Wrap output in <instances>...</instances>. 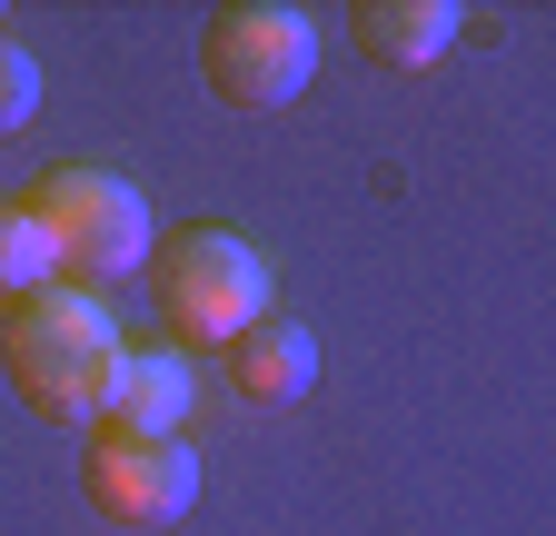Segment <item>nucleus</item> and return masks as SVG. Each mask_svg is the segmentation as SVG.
Wrapping results in <instances>:
<instances>
[{
    "mask_svg": "<svg viewBox=\"0 0 556 536\" xmlns=\"http://www.w3.org/2000/svg\"><path fill=\"white\" fill-rule=\"evenodd\" d=\"M119 348H129V339L110 328L100 289L50 279V289H30V298L0 308V358H11V387L30 397L50 427H100L110 378H119Z\"/></svg>",
    "mask_w": 556,
    "mask_h": 536,
    "instance_id": "f257e3e1",
    "label": "nucleus"
},
{
    "mask_svg": "<svg viewBox=\"0 0 556 536\" xmlns=\"http://www.w3.org/2000/svg\"><path fill=\"white\" fill-rule=\"evenodd\" d=\"M150 289L169 318V348H229L268 318V258L239 229L199 219V229H169L150 248Z\"/></svg>",
    "mask_w": 556,
    "mask_h": 536,
    "instance_id": "f03ea898",
    "label": "nucleus"
},
{
    "mask_svg": "<svg viewBox=\"0 0 556 536\" xmlns=\"http://www.w3.org/2000/svg\"><path fill=\"white\" fill-rule=\"evenodd\" d=\"M21 199H30V219L50 229V258H60L70 289H90V279H139V268H150V248H160L150 199H139L119 169L60 159V169H40Z\"/></svg>",
    "mask_w": 556,
    "mask_h": 536,
    "instance_id": "7ed1b4c3",
    "label": "nucleus"
},
{
    "mask_svg": "<svg viewBox=\"0 0 556 536\" xmlns=\"http://www.w3.org/2000/svg\"><path fill=\"white\" fill-rule=\"evenodd\" d=\"M318 71V30L289 11V0H229L199 30V80L229 110H289Z\"/></svg>",
    "mask_w": 556,
    "mask_h": 536,
    "instance_id": "20e7f679",
    "label": "nucleus"
},
{
    "mask_svg": "<svg viewBox=\"0 0 556 536\" xmlns=\"http://www.w3.org/2000/svg\"><path fill=\"white\" fill-rule=\"evenodd\" d=\"M80 487L110 526H179L199 507V457L189 437H119V427H90L80 447Z\"/></svg>",
    "mask_w": 556,
    "mask_h": 536,
    "instance_id": "39448f33",
    "label": "nucleus"
},
{
    "mask_svg": "<svg viewBox=\"0 0 556 536\" xmlns=\"http://www.w3.org/2000/svg\"><path fill=\"white\" fill-rule=\"evenodd\" d=\"M189 408H199L189 348H160V339H150V348H119V378H110L100 427H119V437H179Z\"/></svg>",
    "mask_w": 556,
    "mask_h": 536,
    "instance_id": "423d86ee",
    "label": "nucleus"
},
{
    "mask_svg": "<svg viewBox=\"0 0 556 536\" xmlns=\"http://www.w3.org/2000/svg\"><path fill=\"white\" fill-rule=\"evenodd\" d=\"M457 11L447 0H358V11H348V40H358L378 71H438V60L457 50Z\"/></svg>",
    "mask_w": 556,
    "mask_h": 536,
    "instance_id": "0eeeda50",
    "label": "nucleus"
},
{
    "mask_svg": "<svg viewBox=\"0 0 556 536\" xmlns=\"http://www.w3.org/2000/svg\"><path fill=\"white\" fill-rule=\"evenodd\" d=\"M229 387L249 408H289V397L318 387V339L299 318H258L249 339H229Z\"/></svg>",
    "mask_w": 556,
    "mask_h": 536,
    "instance_id": "6e6552de",
    "label": "nucleus"
},
{
    "mask_svg": "<svg viewBox=\"0 0 556 536\" xmlns=\"http://www.w3.org/2000/svg\"><path fill=\"white\" fill-rule=\"evenodd\" d=\"M60 279V258H50V229L30 219V199H0V308L30 298Z\"/></svg>",
    "mask_w": 556,
    "mask_h": 536,
    "instance_id": "1a4fd4ad",
    "label": "nucleus"
},
{
    "mask_svg": "<svg viewBox=\"0 0 556 536\" xmlns=\"http://www.w3.org/2000/svg\"><path fill=\"white\" fill-rule=\"evenodd\" d=\"M30 110H40V60L0 30V140H11V129H30Z\"/></svg>",
    "mask_w": 556,
    "mask_h": 536,
    "instance_id": "9d476101",
    "label": "nucleus"
}]
</instances>
